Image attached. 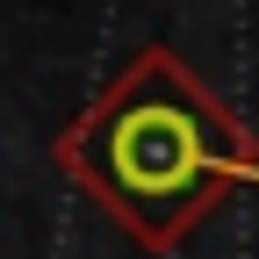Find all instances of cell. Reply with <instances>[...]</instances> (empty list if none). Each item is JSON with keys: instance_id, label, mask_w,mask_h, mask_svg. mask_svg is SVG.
<instances>
[{"instance_id": "cell-1", "label": "cell", "mask_w": 259, "mask_h": 259, "mask_svg": "<svg viewBox=\"0 0 259 259\" xmlns=\"http://www.w3.org/2000/svg\"><path fill=\"white\" fill-rule=\"evenodd\" d=\"M51 166L94 194L115 231L166 259L259 173V137L173 44H137V58H122V72L51 137Z\"/></svg>"}]
</instances>
